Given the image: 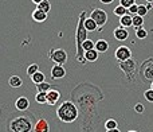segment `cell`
<instances>
[{
	"label": "cell",
	"instance_id": "31",
	"mask_svg": "<svg viewBox=\"0 0 153 132\" xmlns=\"http://www.w3.org/2000/svg\"><path fill=\"white\" fill-rule=\"evenodd\" d=\"M133 4H136V0H120V5H122L125 8L132 7Z\"/></svg>",
	"mask_w": 153,
	"mask_h": 132
},
{
	"label": "cell",
	"instance_id": "17",
	"mask_svg": "<svg viewBox=\"0 0 153 132\" xmlns=\"http://www.w3.org/2000/svg\"><path fill=\"white\" fill-rule=\"evenodd\" d=\"M120 24H121L122 27H130V26H133V16L132 15H124V16H121L120 18Z\"/></svg>",
	"mask_w": 153,
	"mask_h": 132
},
{
	"label": "cell",
	"instance_id": "15",
	"mask_svg": "<svg viewBox=\"0 0 153 132\" xmlns=\"http://www.w3.org/2000/svg\"><path fill=\"white\" fill-rule=\"evenodd\" d=\"M32 19H34L35 22H39V23H42V22H45L46 19H47V14L43 12V11L39 10V8H36V10L32 12Z\"/></svg>",
	"mask_w": 153,
	"mask_h": 132
},
{
	"label": "cell",
	"instance_id": "3",
	"mask_svg": "<svg viewBox=\"0 0 153 132\" xmlns=\"http://www.w3.org/2000/svg\"><path fill=\"white\" fill-rule=\"evenodd\" d=\"M34 125L30 117L18 116L12 119L8 124V132H31Z\"/></svg>",
	"mask_w": 153,
	"mask_h": 132
},
{
	"label": "cell",
	"instance_id": "35",
	"mask_svg": "<svg viewBox=\"0 0 153 132\" xmlns=\"http://www.w3.org/2000/svg\"><path fill=\"white\" fill-rule=\"evenodd\" d=\"M101 3H103V4H111V3L114 2V0H100Z\"/></svg>",
	"mask_w": 153,
	"mask_h": 132
},
{
	"label": "cell",
	"instance_id": "4",
	"mask_svg": "<svg viewBox=\"0 0 153 132\" xmlns=\"http://www.w3.org/2000/svg\"><path fill=\"white\" fill-rule=\"evenodd\" d=\"M48 57L53 62H55V65H65L67 62V53L63 49H53L48 53Z\"/></svg>",
	"mask_w": 153,
	"mask_h": 132
},
{
	"label": "cell",
	"instance_id": "13",
	"mask_svg": "<svg viewBox=\"0 0 153 132\" xmlns=\"http://www.w3.org/2000/svg\"><path fill=\"white\" fill-rule=\"evenodd\" d=\"M34 132H50V125L46 119H39L34 127Z\"/></svg>",
	"mask_w": 153,
	"mask_h": 132
},
{
	"label": "cell",
	"instance_id": "5",
	"mask_svg": "<svg viewBox=\"0 0 153 132\" xmlns=\"http://www.w3.org/2000/svg\"><path fill=\"white\" fill-rule=\"evenodd\" d=\"M118 66L121 68V70L124 71L125 74H126V77L130 80V81H133V78H134V74H136V62L133 61L132 58L128 59V61H124V62H118Z\"/></svg>",
	"mask_w": 153,
	"mask_h": 132
},
{
	"label": "cell",
	"instance_id": "21",
	"mask_svg": "<svg viewBox=\"0 0 153 132\" xmlns=\"http://www.w3.org/2000/svg\"><path fill=\"white\" fill-rule=\"evenodd\" d=\"M113 14L116 16H124V15H128L129 14V11H128V8H125V7H122V5H117L116 8L113 10Z\"/></svg>",
	"mask_w": 153,
	"mask_h": 132
},
{
	"label": "cell",
	"instance_id": "27",
	"mask_svg": "<svg viewBox=\"0 0 153 132\" xmlns=\"http://www.w3.org/2000/svg\"><path fill=\"white\" fill-rule=\"evenodd\" d=\"M94 47H95V42H93L91 39H86L83 43H82V49H83V51L93 50Z\"/></svg>",
	"mask_w": 153,
	"mask_h": 132
},
{
	"label": "cell",
	"instance_id": "8",
	"mask_svg": "<svg viewBox=\"0 0 153 132\" xmlns=\"http://www.w3.org/2000/svg\"><path fill=\"white\" fill-rule=\"evenodd\" d=\"M141 74L144 76V78L149 80V81H153V59H148L145 61L141 66Z\"/></svg>",
	"mask_w": 153,
	"mask_h": 132
},
{
	"label": "cell",
	"instance_id": "18",
	"mask_svg": "<svg viewBox=\"0 0 153 132\" xmlns=\"http://www.w3.org/2000/svg\"><path fill=\"white\" fill-rule=\"evenodd\" d=\"M85 59H86L87 62H95L98 59V51L95 50V49L85 51Z\"/></svg>",
	"mask_w": 153,
	"mask_h": 132
},
{
	"label": "cell",
	"instance_id": "33",
	"mask_svg": "<svg viewBox=\"0 0 153 132\" xmlns=\"http://www.w3.org/2000/svg\"><path fill=\"white\" fill-rule=\"evenodd\" d=\"M128 11H129V15H132V16L137 15V12H138V4H133L132 7L128 8Z\"/></svg>",
	"mask_w": 153,
	"mask_h": 132
},
{
	"label": "cell",
	"instance_id": "38",
	"mask_svg": "<svg viewBox=\"0 0 153 132\" xmlns=\"http://www.w3.org/2000/svg\"><path fill=\"white\" fill-rule=\"evenodd\" d=\"M106 132H120V130L118 128H116V130H108Z\"/></svg>",
	"mask_w": 153,
	"mask_h": 132
},
{
	"label": "cell",
	"instance_id": "12",
	"mask_svg": "<svg viewBox=\"0 0 153 132\" xmlns=\"http://www.w3.org/2000/svg\"><path fill=\"white\" fill-rule=\"evenodd\" d=\"M15 106H16V109H18V111H22V112L27 111V109L30 108V101H28V98L24 97V96L19 97L18 100L15 101Z\"/></svg>",
	"mask_w": 153,
	"mask_h": 132
},
{
	"label": "cell",
	"instance_id": "34",
	"mask_svg": "<svg viewBox=\"0 0 153 132\" xmlns=\"http://www.w3.org/2000/svg\"><path fill=\"white\" fill-rule=\"evenodd\" d=\"M134 111L137 112V113H144L145 108H144V105L141 103H138V104H136V105H134Z\"/></svg>",
	"mask_w": 153,
	"mask_h": 132
},
{
	"label": "cell",
	"instance_id": "6",
	"mask_svg": "<svg viewBox=\"0 0 153 132\" xmlns=\"http://www.w3.org/2000/svg\"><path fill=\"white\" fill-rule=\"evenodd\" d=\"M90 18L98 24V28L100 27L102 28L106 24V22H108V14H106V11L101 10V8H94L91 11V14H90Z\"/></svg>",
	"mask_w": 153,
	"mask_h": 132
},
{
	"label": "cell",
	"instance_id": "9",
	"mask_svg": "<svg viewBox=\"0 0 153 132\" xmlns=\"http://www.w3.org/2000/svg\"><path fill=\"white\" fill-rule=\"evenodd\" d=\"M50 74H51V78L61 80L66 76V69L63 68V65H54L53 68H51Z\"/></svg>",
	"mask_w": 153,
	"mask_h": 132
},
{
	"label": "cell",
	"instance_id": "23",
	"mask_svg": "<svg viewBox=\"0 0 153 132\" xmlns=\"http://www.w3.org/2000/svg\"><path fill=\"white\" fill-rule=\"evenodd\" d=\"M36 8H39V10H42L43 12H46V14H48L50 12V10H51V3H50V0H43L40 4H38V7Z\"/></svg>",
	"mask_w": 153,
	"mask_h": 132
},
{
	"label": "cell",
	"instance_id": "28",
	"mask_svg": "<svg viewBox=\"0 0 153 132\" xmlns=\"http://www.w3.org/2000/svg\"><path fill=\"white\" fill-rule=\"evenodd\" d=\"M38 71H39V66H38L36 64H32L27 68V76L32 77L35 73H38Z\"/></svg>",
	"mask_w": 153,
	"mask_h": 132
},
{
	"label": "cell",
	"instance_id": "22",
	"mask_svg": "<svg viewBox=\"0 0 153 132\" xmlns=\"http://www.w3.org/2000/svg\"><path fill=\"white\" fill-rule=\"evenodd\" d=\"M35 86H36V90L38 92H43V93H47V92H50L51 90V85L48 84V82H42V84H38V85H35Z\"/></svg>",
	"mask_w": 153,
	"mask_h": 132
},
{
	"label": "cell",
	"instance_id": "30",
	"mask_svg": "<svg viewBox=\"0 0 153 132\" xmlns=\"http://www.w3.org/2000/svg\"><path fill=\"white\" fill-rule=\"evenodd\" d=\"M148 8H146V5H144V4H138V12H137V15H140V16H145L146 14H148Z\"/></svg>",
	"mask_w": 153,
	"mask_h": 132
},
{
	"label": "cell",
	"instance_id": "36",
	"mask_svg": "<svg viewBox=\"0 0 153 132\" xmlns=\"http://www.w3.org/2000/svg\"><path fill=\"white\" fill-rule=\"evenodd\" d=\"M31 2L34 3V4H36V5H38V4H40V3H42L43 0H31Z\"/></svg>",
	"mask_w": 153,
	"mask_h": 132
},
{
	"label": "cell",
	"instance_id": "24",
	"mask_svg": "<svg viewBox=\"0 0 153 132\" xmlns=\"http://www.w3.org/2000/svg\"><path fill=\"white\" fill-rule=\"evenodd\" d=\"M35 101L38 104H47V93H43V92H38L35 94Z\"/></svg>",
	"mask_w": 153,
	"mask_h": 132
},
{
	"label": "cell",
	"instance_id": "16",
	"mask_svg": "<svg viewBox=\"0 0 153 132\" xmlns=\"http://www.w3.org/2000/svg\"><path fill=\"white\" fill-rule=\"evenodd\" d=\"M8 84H10L11 88H20L23 85V80L20 78L19 76H11L10 80H8Z\"/></svg>",
	"mask_w": 153,
	"mask_h": 132
},
{
	"label": "cell",
	"instance_id": "39",
	"mask_svg": "<svg viewBox=\"0 0 153 132\" xmlns=\"http://www.w3.org/2000/svg\"><path fill=\"white\" fill-rule=\"evenodd\" d=\"M146 3H153V0H145Z\"/></svg>",
	"mask_w": 153,
	"mask_h": 132
},
{
	"label": "cell",
	"instance_id": "14",
	"mask_svg": "<svg viewBox=\"0 0 153 132\" xmlns=\"http://www.w3.org/2000/svg\"><path fill=\"white\" fill-rule=\"evenodd\" d=\"M95 50L98 51V53H106V51L109 50V43L108 40L105 39H98L97 42H95Z\"/></svg>",
	"mask_w": 153,
	"mask_h": 132
},
{
	"label": "cell",
	"instance_id": "37",
	"mask_svg": "<svg viewBox=\"0 0 153 132\" xmlns=\"http://www.w3.org/2000/svg\"><path fill=\"white\" fill-rule=\"evenodd\" d=\"M146 8H148V10H152V8H153L152 3H148V4H146Z\"/></svg>",
	"mask_w": 153,
	"mask_h": 132
},
{
	"label": "cell",
	"instance_id": "19",
	"mask_svg": "<svg viewBox=\"0 0 153 132\" xmlns=\"http://www.w3.org/2000/svg\"><path fill=\"white\" fill-rule=\"evenodd\" d=\"M85 28L87 31H97L98 30V24L93 20L91 18H86L85 19Z\"/></svg>",
	"mask_w": 153,
	"mask_h": 132
},
{
	"label": "cell",
	"instance_id": "1",
	"mask_svg": "<svg viewBox=\"0 0 153 132\" xmlns=\"http://www.w3.org/2000/svg\"><path fill=\"white\" fill-rule=\"evenodd\" d=\"M85 19H86V11H82L79 15V22H78V27H76V32H75V42H76V61L78 62H87L85 59V51L82 49V43L87 39V30L85 28Z\"/></svg>",
	"mask_w": 153,
	"mask_h": 132
},
{
	"label": "cell",
	"instance_id": "32",
	"mask_svg": "<svg viewBox=\"0 0 153 132\" xmlns=\"http://www.w3.org/2000/svg\"><path fill=\"white\" fill-rule=\"evenodd\" d=\"M144 97H145L146 101L149 103H153V89H148L144 92Z\"/></svg>",
	"mask_w": 153,
	"mask_h": 132
},
{
	"label": "cell",
	"instance_id": "25",
	"mask_svg": "<svg viewBox=\"0 0 153 132\" xmlns=\"http://www.w3.org/2000/svg\"><path fill=\"white\" fill-rule=\"evenodd\" d=\"M144 24V18L140 15H134L133 16V27H134V30L140 28V27H143Z\"/></svg>",
	"mask_w": 153,
	"mask_h": 132
},
{
	"label": "cell",
	"instance_id": "2",
	"mask_svg": "<svg viewBox=\"0 0 153 132\" xmlns=\"http://www.w3.org/2000/svg\"><path fill=\"white\" fill-rule=\"evenodd\" d=\"M56 116L63 123H74L78 119V108L73 101H63L61 106L56 109Z\"/></svg>",
	"mask_w": 153,
	"mask_h": 132
},
{
	"label": "cell",
	"instance_id": "7",
	"mask_svg": "<svg viewBox=\"0 0 153 132\" xmlns=\"http://www.w3.org/2000/svg\"><path fill=\"white\" fill-rule=\"evenodd\" d=\"M114 57L118 62H124L132 58V50L128 46H118L114 51Z\"/></svg>",
	"mask_w": 153,
	"mask_h": 132
},
{
	"label": "cell",
	"instance_id": "11",
	"mask_svg": "<svg viewBox=\"0 0 153 132\" xmlns=\"http://www.w3.org/2000/svg\"><path fill=\"white\" fill-rule=\"evenodd\" d=\"M61 100V92L58 89H51L47 92V104L48 105H55Z\"/></svg>",
	"mask_w": 153,
	"mask_h": 132
},
{
	"label": "cell",
	"instance_id": "40",
	"mask_svg": "<svg viewBox=\"0 0 153 132\" xmlns=\"http://www.w3.org/2000/svg\"><path fill=\"white\" fill-rule=\"evenodd\" d=\"M151 89H153V81H152V84H151Z\"/></svg>",
	"mask_w": 153,
	"mask_h": 132
},
{
	"label": "cell",
	"instance_id": "26",
	"mask_svg": "<svg viewBox=\"0 0 153 132\" xmlns=\"http://www.w3.org/2000/svg\"><path fill=\"white\" fill-rule=\"evenodd\" d=\"M116 128H118V123L116 122L114 119H109L105 122V130H116Z\"/></svg>",
	"mask_w": 153,
	"mask_h": 132
},
{
	"label": "cell",
	"instance_id": "41",
	"mask_svg": "<svg viewBox=\"0 0 153 132\" xmlns=\"http://www.w3.org/2000/svg\"><path fill=\"white\" fill-rule=\"evenodd\" d=\"M128 132H137V131H128Z\"/></svg>",
	"mask_w": 153,
	"mask_h": 132
},
{
	"label": "cell",
	"instance_id": "29",
	"mask_svg": "<svg viewBox=\"0 0 153 132\" xmlns=\"http://www.w3.org/2000/svg\"><path fill=\"white\" fill-rule=\"evenodd\" d=\"M136 37H137L138 39H145V38L148 37V31H146L145 28H143V27H140V28L136 30Z\"/></svg>",
	"mask_w": 153,
	"mask_h": 132
},
{
	"label": "cell",
	"instance_id": "20",
	"mask_svg": "<svg viewBox=\"0 0 153 132\" xmlns=\"http://www.w3.org/2000/svg\"><path fill=\"white\" fill-rule=\"evenodd\" d=\"M31 81L34 82L35 85L45 82V81H46V76H45V73H42V71H38V73H35L34 76L31 77Z\"/></svg>",
	"mask_w": 153,
	"mask_h": 132
},
{
	"label": "cell",
	"instance_id": "10",
	"mask_svg": "<svg viewBox=\"0 0 153 132\" xmlns=\"http://www.w3.org/2000/svg\"><path fill=\"white\" fill-rule=\"evenodd\" d=\"M113 35H114V38H116L117 40H120V42H124V40H126L128 38H129V31H128L125 27L120 26V27H117V28H114Z\"/></svg>",
	"mask_w": 153,
	"mask_h": 132
}]
</instances>
